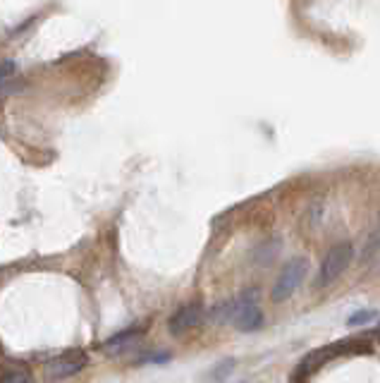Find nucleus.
<instances>
[{"instance_id":"f257e3e1","label":"nucleus","mask_w":380,"mask_h":383,"mask_svg":"<svg viewBox=\"0 0 380 383\" xmlns=\"http://www.w3.org/2000/svg\"><path fill=\"white\" fill-rule=\"evenodd\" d=\"M232 323L249 333L263 326V311L259 307V290H244L237 300H232Z\"/></svg>"},{"instance_id":"f03ea898","label":"nucleus","mask_w":380,"mask_h":383,"mask_svg":"<svg viewBox=\"0 0 380 383\" xmlns=\"http://www.w3.org/2000/svg\"><path fill=\"white\" fill-rule=\"evenodd\" d=\"M352 261V245L349 242H340L325 254L323 264H320V271H318V278H315V285L318 288H325L330 283H335L337 278L344 274V269L349 266Z\"/></svg>"},{"instance_id":"7ed1b4c3","label":"nucleus","mask_w":380,"mask_h":383,"mask_svg":"<svg viewBox=\"0 0 380 383\" xmlns=\"http://www.w3.org/2000/svg\"><path fill=\"white\" fill-rule=\"evenodd\" d=\"M86 367V355L81 350H67L62 355L53 357L50 362H46L43 367V379L55 383V381H65L69 376L79 374Z\"/></svg>"},{"instance_id":"20e7f679","label":"nucleus","mask_w":380,"mask_h":383,"mask_svg":"<svg viewBox=\"0 0 380 383\" xmlns=\"http://www.w3.org/2000/svg\"><path fill=\"white\" fill-rule=\"evenodd\" d=\"M306 269H308V261L304 259V257L292 259L290 264L285 266L283 271H280V276H278L276 285H273V290H271V297H273V302H283V300H287L290 295L294 293V290L301 285L304 276H306Z\"/></svg>"},{"instance_id":"39448f33","label":"nucleus","mask_w":380,"mask_h":383,"mask_svg":"<svg viewBox=\"0 0 380 383\" xmlns=\"http://www.w3.org/2000/svg\"><path fill=\"white\" fill-rule=\"evenodd\" d=\"M352 342H354V340H342V342H335V345H330V347H320V350L311 352V355H308V357H304V359H301V364H299V367H297V371H294V376H292V383H306V379L313 374L315 369L320 367V364L328 362L330 357H335V355H342V352H347L349 347H352Z\"/></svg>"},{"instance_id":"423d86ee","label":"nucleus","mask_w":380,"mask_h":383,"mask_svg":"<svg viewBox=\"0 0 380 383\" xmlns=\"http://www.w3.org/2000/svg\"><path fill=\"white\" fill-rule=\"evenodd\" d=\"M201 321H203V307H201V302H189V304H182L170 316L168 330H170L172 335H182L189 328L198 326Z\"/></svg>"},{"instance_id":"0eeeda50","label":"nucleus","mask_w":380,"mask_h":383,"mask_svg":"<svg viewBox=\"0 0 380 383\" xmlns=\"http://www.w3.org/2000/svg\"><path fill=\"white\" fill-rule=\"evenodd\" d=\"M144 335V328H127V330H120V333L110 335L108 340L103 342V350L108 352V355H120V352H125L127 347H132L134 342Z\"/></svg>"},{"instance_id":"6e6552de","label":"nucleus","mask_w":380,"mask_h":383,"mask_svg":"<svg viewBox=\"0 0 380 383\" xmlns=\"http://www.w3.org/2000/svg\"><path fill=\"white\" fill-rule=\"evenodd\" d=\"M232 369H235V359H223L218 367H213L210 371V383H223L230 379Z\"/></svg>"},{"instance_id":"1a4fd4ad","label":"nucleus","mask_w":380,"mask_h":383,"mask_svg":"<svg viewBox=\"0 0 380 383\" xmlns=\"http://www.w3.org/2000/svg\"><path fill=\"white\" fill-rule=\"evenodd\" d=\"M0 383H32V374L27 369H13L0 379Z\"/></svg>"},{"instance_id":"9d476101","label":"nucleus","mask_w":380,"mask_h":383,"mask_svg":"<svg viewBox=\"0 0 380 383\" xmlns=\"http://www.w3.org/2000/svg\"><path fill=\"white\" fill-rule=\"evenodd\" d=\"M373 318H376V311L373 309H359L356 314L349 316V323H352V326H361V323H368L373 321Z\"/></svg>"},{"instance_id":"9b49d317","label":"nucleus","mask_w":380,"mask_h":383,"mask_svg":"<svg viewBox=\"0 0 380 383\" xmlns=\"http://www.w3.org/2000/svg\"><path fill=\"white\" fill-rule=\"evenodd\" d=\"M10 74H15V62L13 60H0V82H5Z\"/></svg>"},{"instance_id":"f8f14e48","label":"nucleus","mask_w":380,"mask_h":383,"mask_svg":"<svg viewBox=\"0 0 380 383\" xmlns=\"http://www.w3.org/2000/svg\"><path fill=\"white\" fill-rule=\"evenodd\" d=\"M168 359H170V355H168V352H156V355L144 357V362H168Z\"/></svg>"},{"instance_id":"ddd939ff","label":"nucleus","mask_w":380,"mask_h":383,"mask_svg":"<svg viewBox=\"0 0 380 383\" xmlns=\"http://www.w3.org/2000/svg\"><path fill=\"white\" fill-rule=\"evenodd\" d=\"M378 333H380V328H378Z\"/></svg>"}]
</instances>
